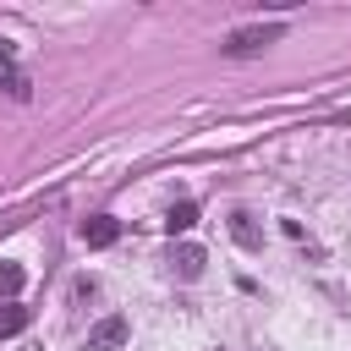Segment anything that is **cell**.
Listing matches in <instances>:
<instances>
[{
  "mask_svg": "<svg viewBox=\"0 0 351 351\" xmlns=\"http://www.w3.org/2000/svg\"><path fill=\"white\" fill-rule=\"evenodd\" d=\"M165 225H170V230H192V225H197V208H192V203H176Z\"/></svg>",
  "mask_w": 351,
  "mask_h": 351,
  "instance_id": "obj_8",
  "label": "cell"
},
{
  "mask_svg": "<svg viewBox=\"0 0 351 351\" xmlns=\"http://www.w3.org/2000/svg\"><path fill=\"white\" fill-rule=\"evenodd\" d=\"M170 263H176V269H181V280H192V274H197V269H203V252H197V247H181V252H176V258H170Z\"/></svg>",
  "mask_w": 351,
  "mask_h": 351,
  "instance_id": "obj_7",
  "label": "cell"
},
{
  "mask_svg": "<svg viewBox=\"0 0 351 351\" xmlns=\"http://www.w3.org/2000/svg\"><path fill=\"white\" fill-rule=\"evenodd\" d=\"M22 329H27V313H22L16 302H5V307H0V340H5V335H22Z\"/></svg>",
  "mask_w": 351,
  "mask_h": 351,
  "instance_id": "obj_4",
  "label": "cell"
},
{
  "mask_svg": "<svg viewBox=\"0 0 351 351\" xmlns=\"http://www.w3.org/2000/svg\"><path fill=\"white\" fill-rule=\"evenodd\" d=\"M0 82H5V88H11L16 99H27V77H22L16 66H11V55H5V49H0Z\"/></svg>",
  "mask_w": 351,
  "mask_h": 351,
  "instance_id": "obj_5",
  "label": "cell"
},
{
  "mask_svg": "<svg viewBox=\"0 0 351 351\" xmlns=\"http://www.w3.org/2000/svg\"><path fill=\"white\" fill-rule=\"evenodd\" d=\"M115 236H121V225H115L110 214H93V219H82V241H88V247H110Z\"/></svg>",
  "mask_w": 351,
  "mask_h": 351,
  "instance_id": "obj_3",
  "label": "cell"
},
{
  "mask_svg": "<svg viewBox=\"0 0 351 351\" xmlns=\"http://www.w3.org/2000/svg\"><path fill=\"white\" fill-rule=\"evenodd\" d=\"M269 38H280V27H241L225 49H230V55H252V49H263Z\"/></svg>",
  "mask_w": 351,
  "mask_h": 351,
  "instance_id": "obj_2",
  "label": "cell"
},
{
  "mask_svg": "<svg viewBox=\"0 0 351 351\" xmlns=\"http://www.w3.org/2000/svg\"><path fill=\"white\" fill-rule=\"evenodd\" d=\"M22 280H27V274H22V263H0V296H5V302L22 291Z\"/></svg>",
  "mask_w": 351,
  "mask_h": 351,
  "instance_id": "obj_6",
  "label": "cell"
},
{
  "mask_svg": "<svg viewBox=\"0 0 351 351\" xmlns=\"http://www.w3.org/2000/svg\"><path fill=\"white\" fill-rule=\"evenodd\" d=\"M126 335H132V329H126V318H104V324H93V329H88V351H121V346H126Z\"/></svg>",
  "mask_w": 351,
  "mask_h": 351,
  "instance_id": "obj_1",
  "label": "cell"
},
{
  "mask_svg": "<svg viewBox=\"0 0 351 351\" xmlns=\"http://www.w3.org/2000/svg\"><path fill=\"white\" fill-rule=\"evenodd\" d=\"M230 230H236V241H247V247H252V241H258V230H252V225H247V214H236V225H230Z\"/></svg>",
  "mask_w": 351,
  "mask_h": 351,
  "instance_id": "obj_9",
  "label": "cell"
}]
</instances>
